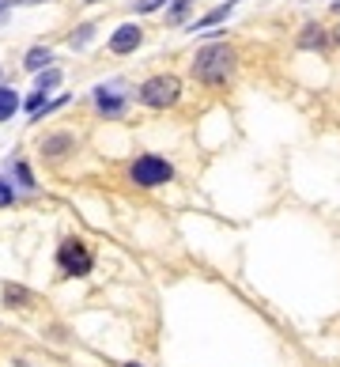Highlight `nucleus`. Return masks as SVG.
I'll return each instance as SVG.
<instances>
[{"mask_svg":"<svg viewBox=\"0 0 340 367\" xmlns=\"http://www.w3.org/2000/svg\"><path fill=\"white\" fill-rule=\"evenodd\" d=\"M299 46H306V50H314V46H325V35H321V27H306L303 30V38H299Z\"/></svg>","mask_w":340,"mask_h":367,"instance_id":"8","label":"nucleus"},{"mask_svg":"<svg viewBox=\"0 0 340 367\" xmlns=\"http://www.w3.org/2000/svg\"><path fill=\"white\" fill-rule=\"evenodd\" d=\"M15 106H19V95L12 87H0V122H8L15 114Z\"/></svg>","mask_w":340,"mask_h":367,"instance_id":"7","label":"nucleus"},{"mask_svg":"<svg viewBox=\"0 0 340 367\" xmlns=\"http://www.w3.org/2000/svg\"><path fill=\"white\" fill-rule=\"evenodd\" d=\"M231 68H234V53L227 46H205L197 53V61H193V73L205 79V84H223L231 76Z\"/></svg>","mask_w":340,"mask_h":367,"instance_id":"1","label":"nucleus"},{"mask_svg":"<svg viewBox=\"0 0 340 367\" xmlns=\"http://www.w3.org/2000/svg\"><path fill=\"white\" fill-rule=\"evenodd\" d=\"M87 4H95V0H87Z\"/></svg>","mask_w":340,"mask_h":367,"instance_id":"21","label":"nucleus"},{"mask_svg":"<svg viewBox=\"0 0 340 367\" xmlns=\"http://www.w3.org/2000/svg\"><path fill=\"white\" fill-rule=\"evenodd\" d=\"M170 174H174V167L167 163V159L159 156H144L133 163V182L136 186H163V182H170Z\"/></svg>","mask_w":340,"mask_h":367,"instance_id":"4","label":"nucleus"},{"mask_svg":"<svg viewBox=\"0 0 340 367\" xmlns=\"http://www.w3.org/2000/svg\"><path fill=\"white\" fill-rule=\"evenodd\" d=\"M8 4H12V0H0V23L8 19Z\"/></svg>","mask_w":340,"mask_h":367,"instance_id":"18","label":"nucleus"},{"mask_svg":"<svg viewBox=\"0 0 340 367\" xmlns=\"http://www.w3.org/2000/svg\"><path fill=\"white\" fill-rule=\"evenodd\" d=\"M95 27H79V35H72V46H87V38H91Z\"/></svg>","mask_w":340,"mask_h":367,"instance_id":"15","label":"nucleus"},{"mask_svg":"<svg viewBox=\"0 0 340 367\" xmlns=\"http://www.w3.org/2000/svg\"><path fill=\"white\" fill-rule=\"evenodd\" d=\"M19 4H38V0H19Z\"/></svg>","mask_w":340,"mask_h":367,"instance_id":"19","label":"nucleus"},{"mask_svg":"<svg viewBox=\"0 0 340 367\" xmlns=\"http://www.w3.org/2000/svg\"><path fill=\"white\" fill-rule=\"evenodd\" d=\"M23 65H27L30 73H38V68H42V65H50V50H42V46H38V50H30Z\"/></svg>","mask_w":340,"mask_h":367,"instance_id":"9","label":"nucleus"},{"mask_svg":"<svg viewBox=\"0 0 340 367\" xmlns=\"http://www.w3.org/2000/svg\"><path fill=\"white\" fill-rule=\"evenodd\" d=\"M95 99H99L102 114H121V110H125V99H121V95H113V91H106V87H99V91H95Z\"/></svg>","mask_w":340,"mask_h":367,"instance_id":"6","label":"nucleus"},{"mask_svg":"<svg viewBox=\"0 0 340 367\" xmlns=\"http://www.w3.org/2000/svg\"><path fill=\"white\" fill-rule=\"evenodd\" d=\"M178 95H182L178 76H151L148 84L140 87V99L148 102V106H174Z\"/></svg>","mask_w":340,"mask_h":367,"instance_id":"3","label":"nucleus"},{"mask_svg":"<svg viewBox=\"0 0 340 367\" xmlns=\"http://www.w3.org/2000/svg\"><path fill=\"white\" fill-rule=\"evenodd\" d=\"M57 84H61V73H57V68H50V73H42V76H38V91H53V87Z\"/></svg>","mask_w":340,"mask_h":367,"instance_id":"10","label":"nucleus"},{"mask_svg":"<svg viewBox=\"0 0 340 367\" xmlns=\"http://www.w3.org/2000/svg\"><path fill=\"white\" fill-rule=\"evenodd\" d=\"M4 299L12 303V307H15V303H19V307H23V303L30 299V292H27V288H12V284H8V288H4Z\"/></svg>","mask_w":340,"mask_h":367,"instance_id":"11","label":"nucleus"},{"mask_svg":"<svg viewBox=\"0 0 340 367\" xmlns=\"http://www.w3.org/2000/svg\"><path fill=\"white\" fill-rule=\"evenodd\" d=\"M167 0H140V4H136V12H155V8H163Z\"/></svg>","mask_w":340,"mask_h":367,"instance_id":"16","label":"nucleus"},{"mask_svg":"<svg viewBox=\"0 0 340 367\" xmlns=\"http://www.w3.org/2000/svg\"><path fill=\"white\" fill-rule=\"evenodd\" d=\"M15 171H19V182H23V186H27V189H35V182H30V171H27V167H23V163H15Z\"/></svg>","mask_w":340,"mask_h":367,"instance_id":"17","label":"nucleus"},{"mask_svg":"<svg viewBox=\"0 0 340 367\" xmlns=\"http://www.w3.org/2000/svg\"><path fill=\"white\" fill-rule=\"evenodd\" d=\"M140 38H144V30H140V27H133V23H125V27L113 30L110 50H113V53H133L136 46H140Z\"/></svg>","mask_w":340,"mask_h":367,"instance_id":"5","label":"nucleus"},{"mask_svg":"<svg viewBox=\"0 0 340 367\" xmlns=\"http://www.w3.org/2000/svg\"><path fill=\"white\" fill-rule=\"evenodd\" d=\"M227 12H231V4H227V8H216V12H212V15H205V19L197 23V27H208V23H220V19H223Z\"/></svg>","mask_w":340,"mask_h":367,"instance_id":"12","label":"nucleus"},{"mask_svg":"<svg viewBox=\"0 0 340 367\" xmlns=\"http://www.w3.org/2000/svg\"><path fill=\"white\" fill-rule=\"evenodd\" d=\"M12 201H15L12 186H8V182H0V209H4V205H12Z\"/></svg>","mask_w":340,"mask_h":367,"instance_id":"14","label":"nucleus"},{"mask_svg":"<svg viewBox=\"0 0 340 367\" xmlns=\"http://www.w3.org/2000/svg\"><path fill=\"white\" fill-rule=\"evenodd\" d=\"M72 140L68 137H57V140H50V144H46V151H50V156H61V148H68Z\"/></svg>","mask_w":340,"mask_h":367,"instance_id":"13","label":"nucleus"},{"mask_svg":"<svg viewBox=\"0 0 340 367\" xmlns=\"http://www.w3.org/2000/svg\"><path fill=\"white\" fill-rule=\"evenodd\" d=\"M57 265H61V273L68 276H87L95 265L91 250H87L84 243H76V238H68V243H61V250H57Z\"/></svg>","mask_w":340,"mask_h":367,"instance_id":"2","label":"nucleus"},{"mask_svg":"<svg viewBox=\"0 0 340 367\" xmlns=\"http://www.w3.org/2000/svg\"><path fill=\"white\" fill-rule=\"evenodd\" d=\"M129 367H136V364H129Z\"/></svg>","mask_w":340,"mask_h":367,"instance_id":"22","label":"nucleus"},{"mask_svg":"<svg viewBox=\"0 0 340 367\" xmlns=\"http://www.w3.org/2000/svg\"><path fill=\"white\" fill-rule=\"evenodd\" d=\"M337 42H340V30H337Z\"/></svg>","mask_w":340,"mask_h":367,"instance_id":"20","label":"nucleus"}]
</instances>
